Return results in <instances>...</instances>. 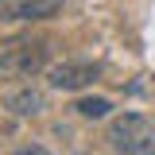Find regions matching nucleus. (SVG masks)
<instances>
[{
  "instance_id": "obj_1",
  "label": "nucleus",
  "mask_w": 155,
  "mask_h": 155,
  "mask_svg": "<svg viewBox=\"0 0 155 155\" xmlns=\"http://www.w3.org/2000/svg\"><path fill=\"white\" fill-rule=\"evenodd\" d=\"M47 58H51L47 39H31V35L0 39V78H31L47 70Z\"/></svg>"
},
{
  "instance_id": "obj_2",
  "label": "nucleus",
  "mask_w": 155,
  "mask_h": 155,
  "mask_svg": "<svg viewBox=\"0 0 155 155\" xmlns=\"http://www.w3.org/2000/svg\"><path fill=\"white\" fill-rule=\"evenodd\" d=\"M101 74V66L97 62H81V58H66V62H54V66H47V85L54 89V93H81V89H89Z\"/></svg>"
},
{
  "instance_id": "obj_3",
  "label": "nucleus",
  "mask_w": 155,
  "mask_h": 155,
  "mask_svg": "<svg viewBox=\"0 0 155 155\" xmlns=\"http://www.w3.org/2000/svg\"><path fill=\"white\" fill-rule=\"evenodd\" d=\"M151 132H155V124H151L143 113H120V116H113V120H109L105 140H109V147L120 155V151H128L136 140H143V136H151Z\"/></svg>"
},
{
  "instance_id": "obj_4",
  "label": "nucleus",
  "mask_w": 155,
  "mask_h": 155,
  "mask_svg": "<svg viewBox=\"0 0 155 155\" xmlns=\"http://www.w3.org/2000/svg\"><path fill=\"white\" fill-rule=\"evenodd\" d=\"M4 109L16 120H35V116L47 113V93L39 85H31V81H23V85H16V89L4 93Z\"/></svg>"
},
{
  "instance_id": "obj_5",
  "label": "nucleus",
  "mask_w": 155,
  "mask_h": 155,
  "mask_svg": "<svg viewBox=\"0 0 155 155\" xmlns=\"http://www.w3.org/2000/svg\"><path fill=\"white\" fill-rule=\"evenodd\" d=\"M62 8V0H0V19L8 23H39L51 19Z\"/></svg>"
},
{
  "instance_id": "obj_6",
  "label": "nucleus",
  "mask_w": 155,
  "mask_h": 155,
  "mask_svg": "<svg viewBox=\"0 0 155 155\" xmlns=\"http://www.w3.org/2000/svg\"><path fill=\"white\" fill-rule=\"evenodd\" d=\"M74 113L81 116V120H109L113 101H109V97H78V101H74Z\"/></svg>"
},
{
  "instance_id": "obj_7",
  "label": "nucleus",
  "mask_w": 155,
  "mask_h": 155,
  "mask_svg": "<svg viewBox=\"0 0 155 155\" xmlns=\"http://www.w3.org/2000/svg\"><path fill=\"white\" fill-rule=\"evenodd\" d=\"M120 155H155V132L151 136H143V140H136L128 151H120Z\"/></svg>"
},
{
  "instance_id": "obj_8",
  "label": "nucleus",
  "mask_w": 155,
  "mask_h": 155,
  "mask_svg": "<svg viewBox=\"0 0 155 155\" xmlns=\"http://www.w3.org/2000/svg\"><path fill=\"white\" fill-rule=\"evenodd\" d=\"M12 155H51V147H47V143H35V140H27V143H19Z\"/></svg>"
}]
</instances>
